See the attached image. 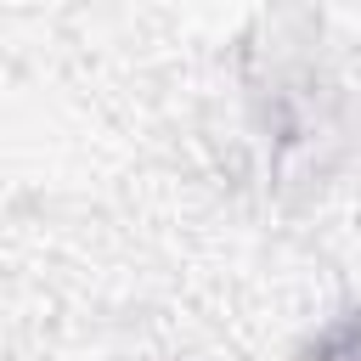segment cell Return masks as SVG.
<instances>
[{
  "label": "cell",
  "mask_w": 361,
  "mask_h": 361,
  "mask_svg": "<svg viewBox=\"0 0 361 361\" xmlns=\"http://www.w3.org/2000/svg\"><path fill=\"white\" fill-rule=\"evenodd\" d=\"M310 361H361V316H355V322H338V327L310 350Z\"/></svg>",
  "instance_id": "6da1fadb"
}]
</instances>
